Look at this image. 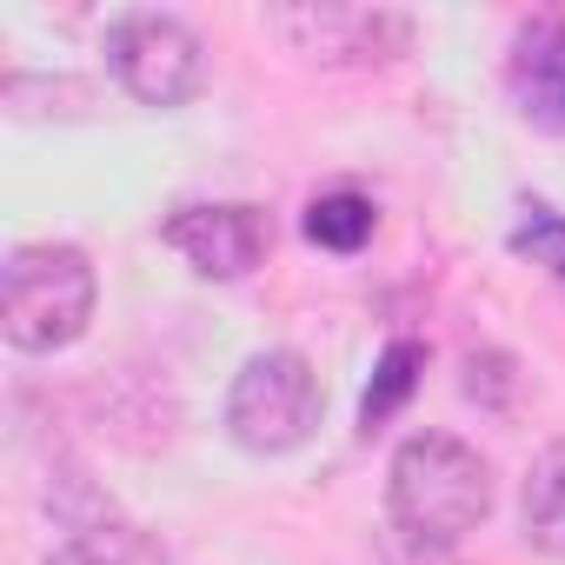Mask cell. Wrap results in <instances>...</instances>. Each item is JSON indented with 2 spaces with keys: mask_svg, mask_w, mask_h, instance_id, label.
<instances>
[{
  "mask_svg": "<svg viewBox=\"0 0 565 565\" xmlns=\"http://www.w3.org/2000/svg\"><path fill=\"white\" fill-rule=\"evenodd\" d=\"M393 565H439V558H426V552H406V558H393Z\"/></svg>",
  "mask_w": 565,
  "mask_h": 565,
  "instance_id": "obj_13",
  "label": "cell"
},
{
  "mask_svg": "<svg viewBox=\"0 0 565 565\" xmlns=\"http://www.w3.org/2000/svg\"><path fill=\"white\" fill-rule=\"evenodd\" d=\"M160 239L200 273V279H246L273 253V220L253 200H186L167 213Z\"/></svg>",
  "mask_w": 565,
  "mask_h": 565,
  "instance_id": "obj_6",
  "label": "cell"
},
{
  "mask_svg": "<svg viewBox=\"0 0 565 565\" xmlns=\"http://www.w3.org/2000/svg\"><path fill=\"white\" fill-rule=\"evenodd\" d=\"M47 565H160V552H153L134 525H107V519H100V525H81Z\"/></svg>",
  "mask_w": 565,
  "mask_h": 565,
  "instance_id": "obj_11",
  "label": "cell"
},
{
  "mask_svg": "<svg viewBox=\"0 0 565 565\" xmlns=\"http://www.w3.org/2000/svg\"><path fill=\"white\" fill-rule=\"evenodd\" d=\"M512 246H519V253H532L539 266H552V273L565 279V220H558V213H545V206H525V220H519Z\"/></svg>",
  "mask_w": 565,
  "mask_h": 565,
  "instance_id": "obj_12",
  "label": "cell"
},
{
  "mask_svg": "<svg viewBox=\"0 0 565 565\" xmlns=\"http://www.w3.org/2000/svg\"><path fill=\"white\" fill-rule=\"evenodd\" d=\"M505 100L525 127L565 140V14H532L505 47Z\"/></svg>",
  "mask_w": 565,
  "mask_h": 565,
  "instance_id": "obj_7",
  "label": "cell"
},
{
  "mask_svg": "<svg viewBox=\"0 0 565 565\" xmlns=\"http://www.w3.org/2000/svg\"><path fill=\"white\" fill-rule=\"evenodd\" d=\"M519 525H525V545L532 552L565 558V439H552L532 459L525 492H519Z\"/></svg>",
  "mask_w": 565,
  "mask_h": 565,
  "instance_id": "obj_8",
  "label": "cell"
},
{
  "mask_svg": "<svg viewBox=\"0 0 565 565\" xmlns=\"http://www.w3.org/2000/svg\"><path fill=\"white\" fill-rule=\"evenodd\" d=\"M107 67L153 114H173V107H186L206 87V47H200V34L180 14H160V8H134V14L107 21Z\"/></svg>",
  "mask_w": 565,
  "mask_h": 565,
  "instance_id": "obj_4",
  "label": "cell"
},
{
  "mask_svg": "<svg viewBox=\"0 0 565 565\" xmlns=\"http://www.w3.org/2000/svg\"><path fill=\"white\" fill-rule=\"evenodd\" d=\"M419 373H426V347H419V340H393V347L380 353L373 386H366V399H360V433H366V439H373L380 426H393V413L413 399Z\"/></svg>",
  "mask_w": 565,
  "mask_h": 565,
  "instance_id": "obj_9",
  "label": "cell"
},
{
  "mask_svg": "<svg viewBox=\"0 0 565 565\" xmlns=\"http://www.w3.org/2000/svg\"><path fill=\"white\" fill-rule=\"evenodd\" d=\"M492 466L452 433H413L386 466V519L406 552L446 558L466 532L492 519Z\"/></svg>",
  "mask_w": 565,
  "mask_h": 565,
  "instance_id": "obj_1",
  "label": "cell"
},
{
  "mask_svg": "<svg viewBox=\"0 0 565 565\" xmlns=\"http://www.w3.org/2000/svg\"><path fill=\"white\" fill-rule=\"evenodd\" d=\"M373 226H380V213H373V200L353 193V186H333V193H320V200L307 206V239L327 246V253H360V246L373 239Z\"/></svg>",
  "mask_w": 565,
  "mask_h": 565,
  "instance_id": "obj_10",
  "label": "cell"
},
{
  "mask_svg": "<svg viewBox=\"0 0 565 565\" xmlns=\"http://www.w3.org/2000/svg\"><path fill=\"white\" fill-rule=\"evenodd\" d=\"M100 273L74 239H28L0 266V333L14 353H67L94 327Z\"/></svg>",
  "mask_w": 565,
  "mask_h": 565,
  "instance_id": "obj_2",
  "label": "cell"
},
{
  "mask_svg": "<svg viewBox=\"0 0 565 565\" xmlns=\"http://www.w3.org/2000/svg\"><path fill=\"white\" fill-rule=\"evenodd\" d=\"M320 406H327V393H320L313 360L294 353V347H266V353H253L233 373L226 433H233V446H246L259 459H279V452H294V446L313 439Z\"/></svg>",
  "mask_w": 565,
  "mask_h": 565,
  "instance_id": "obj_3",
  "label": "cell"
},
{
  "mask_svg": "<svg viewBox=\"0 0 565 565\" xmlns=\"http://www.w3.org/2000/svg\"><path fill=\"white\" fill-rule=\"evenodd\" d=\"M266 28L313 67H393L413 54V14H399V8L313 0V8H273Z\"/></svg>",
  "mask_w": 565,
  "mask_h": 565,
  "instance_id": "obj_5",
  "label": "cell"
}]
</instances>
